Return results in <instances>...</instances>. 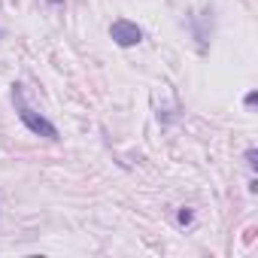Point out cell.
<instances>
[{
  "instance_id": "6da1fadb",
  "label": "cell",
  "mask_w": 258,
  "mask_h": 258,
  "mask_svg": "<svg viewBox=\"0 0 258 258\" xmlns=\"http://www.w3.org/2000/svg\"><path fill=\"white\" fill-rule=\"evenodd\" d=\"M13 103H16V112H19L22 124L28 127L31 134H37V137H46V140H58V127H55V124H52L46 115H40L34 106H28L22 85H13Z\"/></svg>"
},
{
  "instance_id": "3957f363",
  "label": "cell",
  "mask_w": 258,
  "mask_h": 258,
  "mask_svg": "<svg viewBox=\"0 0 258 258\" xmlns=\"http://www.w3.org/2000/svg\"><path fill=\"white\" fill-rule=\"evenodd\" d=\"M191 219H195L191 210H179V225H191Z\"/></svg>"
},
{
  "instance_id": "277c9868",
  "label": "cell",
  "mask_w": 258,
  "mask_h": 258,
  "mask_svg": "<svg viewBox=\"0 0 258 258\" xmlns=\"http://www.w3.org/2000/svg\"><path fill=\"white\" fill-rule=\"evenodd\" d=\"M246 164L255 170V149H249V152H246Z\"/></svg>"
},
{
  "instance_id": "5b68a950",
  "label": "cell",
  "mask_w": 258,
  "mask_h": 258,
  "mask_svg": "<svg viewBox=\"0 0 258 258\" xmlns=\"http://www.w3.org/2000/svg\"><path fill=\"white\" fill-rule=\"evenodd\" d=\"M255 100H258V94H255V91H249V94H246V106H255Z\"/></svg>"
},
{
  "instance_id": "8992f818",
  "label": "cell",
  "mask_w": 258,
  "mask_h": 258,
  "mask_svg": "<svg viewBox=\"0 0 258 258\" xmlns=\"http://www.w3.org/2000/svg\"><path fill=\"white\" fill-rule=\"evenodd\" d=\"M52 4H64V0H52Z\"/></svg>"
},
{
  "instance_id": "7a4b0ae2",
  "label": "cell",
  "mask_w": 258,
  "mask_h": 258,
  "mask_svg": "<svg viewBox=\"0 0 258 258\" xmlns=\"http://www.w3.org/2000/svg\"><path fill=\"white\" fill-rule=\"evenodd\" d=\"M109 37H112V43L121 46V49H131V46H140V43H143V31H140L134 22H127V19H115V22L109 25Z\"/></svg>"
}]
</instances>
